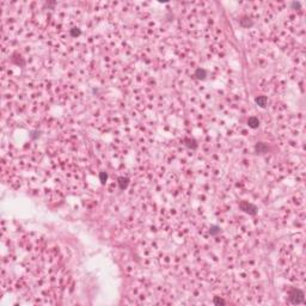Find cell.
<instances>
[{"mask_svg": "<svg viewBox=\"0 0 306 306\" xmlns=\"http://www.w3.org/2000/svg\"><path fill=\"white\" fill-rule=\"evenodd\" d=\"M288 300L293 305L303 304L305 301V294L300 288L293 287V288H289V291H288Z\"/></svg>", "mask_w": 306, "mask_h": 306, "instance_id": "cell-1", "label": "cell"}, {"mask_svg": "<svg viewBox=\"0 0 306 306\" xmlns=\"http://www.w3.org/2000/svg\"><path fill=\"white\" fill-rule=\"evenodd\" d=\"M239 208H241V211H243L244 213L249 214V215H252V217H255L257 214V212H258L257 206H255L254 203H250L248 201H241L239 203Z\"/></svg>", "mask_w": 306, "mask_h": 306, "instance_id": "cell-2", "label": "cell"}, {"mask_svg": "<svg viewBox=\"0 0 306 306\" xmlns=\"http://www.w3.org/2000/svg\"><path fill=\"white\" fill-rule=\"evenodd\" d=\"M183 144L184 146H187L190 150H196L198 145H197V141L194 138H184L183 139Z\"/></svg>", "mask_w": 306, "mask_h": 306, "instance_id": "cell-3", "label": "cell"}, {"mask_svg": "<svg viewBox=\"0 0 306 306\" xmlns=\"http://www.w3.org/2000/svg\"><path fill=\"white\" fill-rule=\"evenodd\" d=\"M129 178L128 177H124V176H120L118 178H117V184H118V187H120V189L121 190H124L128 188V185H129Z\"/></svg>", "mask_w": 306, "mask_h": 306, "instance_id": "cell-4", "label": "cell"}, {"mask_svg": "<svg viewBox=\"0 0 306 306\" xmlns=\"http://www.w3.org/2000/svg\"><path fill=\"white\" fill-rule=\"evenodd\" d=\"M255 151L257 153H267L269 151V146L264 142H257L255 145Z\"/></svg>", "mask_w": 306, "mask_h": 306, "instance_id": "cell-5", "label": "cell"}, {"mask_svg": "<svg viewBox=\"0 0 306 306\" xmlns=\"http://www.w3.org/2000/svg\"><path fill=\"white\" fill-rule=\"evenodd\" d=\"M194 77L196 78L197 80H204L206 77H207V71L204 68H197L196 71L194 72Z\"/></svg>", "mask_w": 306, "mask_h": 306, "instance_id": "cell-6", "label": "cell"}, {"mask_svg": "<svg viewBox=\"0 0 306 306\" xmlns=\"http://www.w3.org/2000/svg\"><path fill=\"white\" fill-rule=\"evenodd\" d=\"M248 124H249V127H250V128H252V129H257V128L260 127V120H258L256 116L249 117Z\"/></svg>", "mask_w": 306, "mask_h": 306, "instance_id": "cell-7", "label": "cell"}, {"mask_svg": "<svg viewBox=\"0 0 306 306\" xmlns=\"http://www.w3.org/2000/svg\"><path fill=\"white\" fill-rule=\"evenodd\" d=\"M255 102H256V104L260 105L261 108H265L267 102H268V98H267L265 96H258V97H256L255 98Z\"/></svg>", "mask_w": 306, "mask_h": 306, "instance_id": "cell-8", "label": "cell"}, {"mask_svg": "<svg viewBox=\"0 0 306 306\" xmlns=\"http://www.w3.org/2000/svg\"><path fill=\"white\" fill-rule=\"evenodd\" d=\"M239 23H241V25L243 28H250V26L254 25V22L250 18H248V17H243L241 21H239Z\"/></svg>", "mask_w": 306, "mask_h": 306, "instance_id": "cell-9", "label": "cell"}, {"mask_svg": "<svg viewBox=\"0 0 306 306\" xmlns=\"http://www.w3.org/2000/svg\"><path fill=\"white\" fill-rule=\"evenodd\" d=\"M209 233H211V236H218V234L221 233V228L218 225H212L211 228H209Z\"/></svg>", "mask_w": 306, "mask_h": 306, "instance_id": "cell-10", "label": "cell"}, {"mask_svg": "<svg viewBox=\"0 0 306 306\" xmlns=\"http://www.w3.org/2000/svg\"><path fill=\"white\" fill-rule=\"evenodd\" d=\"M69 34L72 37H78L81 35V30L79 28H73V29L69 30Z\"/></svg>", "mask_w": 306, "mask_h": 306, "instance_id": "cell-11", "label": "cell"}, {"mask_svg": "<svg viewBox=\"0 0 306 306\" xmlns=\"http://www.w3.org/2000/svg\"><path fill=\"white\" fill-rule=\"evenodd\" d=\"M213 303H214L215 305H226V301L222 298H220V297H214Z\"/></svg>", "mask_w": 306, "mask_h": 306, "instance_id": "cell-12", "label": "cell"}, {"mask_svg": "<svg viewBox=\"0 0 306 306\" xmlns=\"http://www.w3.org/2000/svg\"><path fill=\"white\" fill-rule=\"evenodd\" d=\"M99 181H101V183H102V184H104V183L108 181V174H107L105 171H102V172H99Z\"/></svg>", "mask_w": 306, "mask_h": 306, "instance_id": "cell-13", "label": "cell"}, {"mask_svg": "<svg viewBox=\"0 0 306 306\" xmlns=\"http://www.w3.org/2000/svg\"><path fill=\"white\" fill-rule=\"evenodd\" d=\"M291 6L293 8H300V6H301V4L299 2V1H293L291 4Z\"/></svg>", "mask_w": 306, "mask_h": 306, "instance_id": "cell-14", "label": "cell"}]
</instances>
